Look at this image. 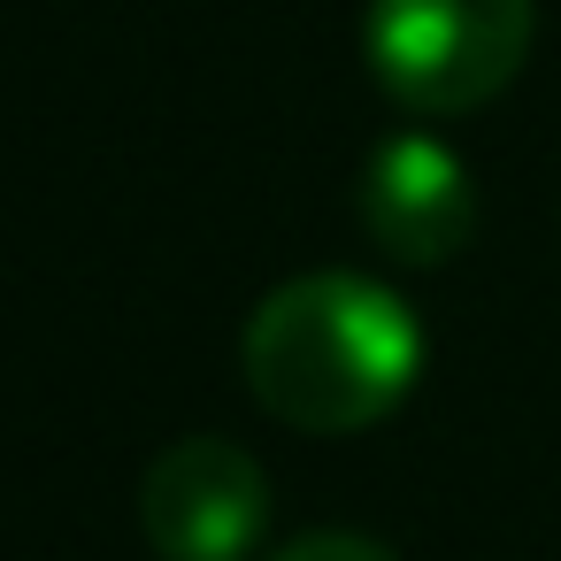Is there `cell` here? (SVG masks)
I'll return each mask as SVG.
<instances>
[{
	"label": "cell",
	"instance_id": "obj_1",
	"mask_svg": "<svg viewBox=\"0 0 561 561\" xmlns=\"http://www.w3.org/2000/svg\"><path fill=\"white\" fill-rule=\"evenodd\" d=\"M247 392L262 415L308 438H346L385 423L423 377L415 308L362 270H308L254 300L239 339Z\"/></svg>",
	"mask_w": 561,
	"mask_h": 561
},
{
	"label": "cell",
	"instance_id": "obj_5",
	"mask_svg": "<svg viewBox=\"0 0 561 561\" xmlns=\"http://www.w3.org/2000/svg\"><path fill=\"white\" fill-rule=\"evenodd\" d=\"M262 561H400V553L377 546V538H362V530H300V538H285Z\"/></svg>",
	"mask_w": 561,
	"mask_h": 561
},
{
	"label": "cell",
	"instance_id": "obj_4",
	"mask_svg": "<svg viewBox=\"0 0 561 561\" xmlns=\"http://www.w3.org/2000/svg\"><path fill=\"white\" fill-rule=\"evenodd\" d=\"M354 208H362V231L392 262L438 270L477 239V170L431 131H392L362 162Z\"/></svg>",
	"mask_w": 561,
	"mask_h": 561
},
{
	"label": "cell",
	"instance_id": "obj_2",
	"mask_svg": "<svg viewBox=\"0 0 561 561\" xmlns=\"http://www.w3.org/2000/svg\"><path fill=\"white\" fill-rule=\"evenodd\" d=\"M538 0H369L362 55L408 116H469L500 101L530 55Z\"/></svg>",
	"mask_w": 561,
	"mask_h": 561
},
{
	"label": "cell",
	"instance_id": "obj_3",
	"mask_svg": "<svg viewBox=\"0 0 561 561\" xmlns=\"http://www.w3.org/2000/svg\"><path fill=\"white\" fill-rule=\"evenodd\" d=\"M139 530L162 561H262L270 538V477L247 446L193 431L147 461Z\"/></svg>",
	"mask_w": 561,
	"mask_h": 561
}]
</instances>
